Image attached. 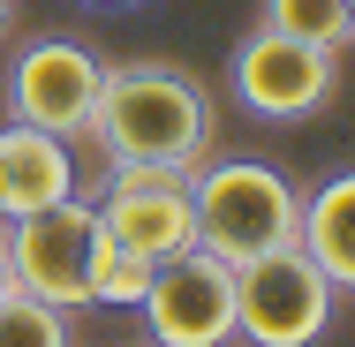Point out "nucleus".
<instances>
[{"label":"nucleus","mask_w":355,"mask_h":347,"mask_svg":"<svg viewBox=\"0 0 355 347\" xmlns=\"http://www.w3.org/2000/svg\"><path fill=\"white\" fill-rule=\"evenodd\" d=\"M8 287H15V279H8V242H0V294H8Z\"/></svg>","instance_id":"nucleus-15"},{"label":"nucleus","mask_w":355,"mask_h":347,"mask_svg":"<svg viewBox=\"0 0 355 347\" xmlns=\"http://www.w3.org/2000/svg\"><path fill=\"white\" fill-rule=\"evenodd\" d=\"M189 211H197V249H212L227 265H250V257L295 242L302 189L287 181L272 159H197Z\"/></svg>","instance_id":"nucleus-2"},{"label":"nucleus","mask_w":355,"mask_h":347,"mask_svg":"<svg viewBox=\"0 0 355 347\" xmlns=\"http://www.w3.org/2000/svg\"><path fill=\"white\" fill-rule=\"evenodd\" d=\"M348 15H355V0H348Z\"/></svg>","instance_id":"nucleus-17"},{"label":"nucleus","mask_w":355,"mask_h":347,"mask_svg":"<svg viewBox=\"0 0 355 347\" xmlns=\"http://www.w3.org/2000/svg\"><path fill=\"white\" fill-rule=\"evenodd\" d=\"M144 287H151V257L121 249V242L98 226V242H91V302H98V310H137Z\"/></svg>","instance_id":"nucleus-12"},{"label":"nucleus","mask_w":355,"mask_h":347,"mask_svg":"<svg viewBox=\"0 0 355 347\" xmlns=\"http://www.w3.org/2000/svg\"><path fill=\"white\" fill-rule=\"evenodd\" d=\"M61 197H83V166H76L69 136H46V129H23L8 121L0 129V219H23V211H46Z\"/></svg>","instance_id":"nucleus-9"},{"label":"nucleus","mask_w":355,"mask_h":347,"mask_svg":"<svg viewBox=\"0 0 355 347\" xmlns=\"http://www.w3.org/2000/svg\"><path fill=\"white\" fill-rule=\"evenodd\" d=\"M0 242H8L15 294H38L53 310H83L91 302V242H98V204L91 197H61L46 211L0 219Z\"/></svg>","instance_id":"nucleus-4"},{"label":"nucleus","mask_w":355,"mask_h":347,"mask_svg":"<svg viewBox=\"0 0 355 347\" xmlns=\"http://www.w3.org/2000/svg\"><path fill=\"white\" fill-rule=\"evenodd\" d=\"M137 317L151 347H227L234 340V265L212 249H182L166 265H151Z\"/></svg>","instance_id":"nucleus-6"},{"label":"nucleus","mask_w":355,"mask_h":347,"mask_svg":"<svg viewBox=\"0 0 355 347\" xmlns=\"http://www.w3.org/2000/svg\"><path fill=\"white\" fill-rule=\"evenodd\" d=\"M265 23L280 38H295V46H318V53H340L355 38L348 0H265Z\"/></svg>","instance_id":"nucleus-11"},{"label":"nucleus","mask_w":355,"mask_h":347,"mask_svg":"<svg viewBox=\"0 0 355 347\" xmlns=\"http://www.w3.org/2000/svg\"><path fill=\"white\" fill-rule=\"evenodd\" d=\"M333 310H340V287L295 242L234 265V340L242 347H318L333 332Z\"/></svg>","instance_id":"nucleus-3"},{"label":"nucleus","mask_w":355,"mask_h":347,"mask_svg":"<svg viewBox=\"0 0 355 347\" xmlns=\"http://www.w3.org/2000/svg\"><path fill=\"white\" fill-rule=\"evenodd\" d=\"M83 143L106 166H174V174H197V159L212 151V91L189 69H174V61H121L98 83Z\"/></svg>","instance_id":"nucleus-1"},{"label":"nucleus","mask_w":355,"mask_h":347,"mask_svg":"<svg viewBox=\"0 0 355 347\" xmlns=\"http://www.w3.org/2000/svg\"><path fill=\"white\" fill-rule=\"evenodd\" d=\"M0 347H76L69 332V310L38 302V294H0Z\"/></svg>","instance_id":"nucleus-13"},{"label":"nucleus","mask_w":355,"mask_h":347,"mask_svg":"<svg viewBox=\"0 0 355 347\" xmlns=\"http://www.w3.org/2000/svg\"><path fill=\"white\" fill-rule=\"evenodd\" d=\"M295 249L333 279L340 294H355V174H333L302 197V226H295Z\"/></svg>","instance_id":"nucleus-10"},{"label":"nucleus","mask_w":355,"mask_h":347,"mask_svg":"<svg viewBox=\"0 0 355 347\" xmlns=\"http://www.w3.org/2000/svg\"><path fill=\"white\" fill-rule=\"evenodd\" d=\"M98 83H106V61H98L83 38H31V46L8 61V121L76 143L91 129Z\"/></svg>","instance_id":"nucleus-7"},{"label":"nucleus","mask_w":355,"mask_h":347,"mask_svg":"<svg viewBox=\"0 0 355 347\" xmlns=\"http://www.w3.org/2000/svg\"><path fill=\"white\" fill-rule=\"evenodd\" d=\"M8 23H15V0H0V38H8Z\"/></svg>","instance_id":"nucleus-14"},{"label":"nucleus","mask_w":355,"mask_h":347,"mask_svg":"<svg viewBox=\"0 0 355 347\" xmlns=\"http://www.w3.org/2000/svg\"><path fill=\"white\" fill-rule=\"evenodd\" d=\"M234 98L257 114V121H318L340 91V53H318V46H295L272 23H257L234 61H227Z\"/></svg>","instance_id":"nucleus-5"},{"label":"nucleus","mask_w":355,"mask_h":347,"mask_svg":"<svg viewBox=\"0 0 355 347\" xmlns=\"http://www.w3.org/2000/svg\"><path fill=\"white\" fill-rule=\"evenodd\" d=\"M91 8H137V0H91Z\"/></svg>","instance_id":"nucleus-16"},{"label":"nucleus","mask_w":355,"mask_h":347,"mask_svg":"<svg viewBox=\"0 0 355 347\" xmlns=\"http://www.w3.org/2000/svg\"><path fill=\"white\" fill-rule=\"evenodd\" d=\"M98 226L137 249L151 265L197 249V211H189V174L174 166H106V197H98Z\"/></svg>","instance_id":"nucleus-8"}]
</instances>
